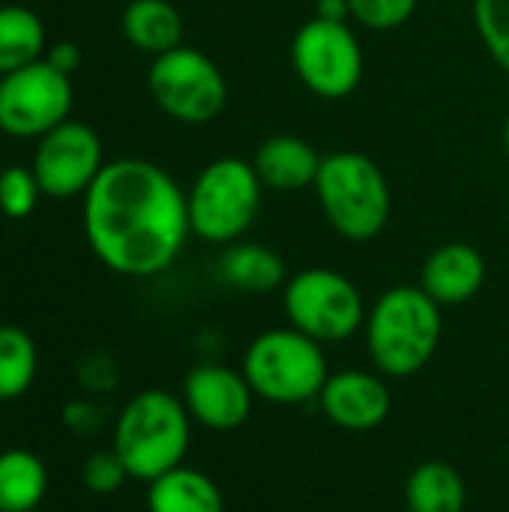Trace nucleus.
<instances>
[{
    "label": "nucleus",
    "instance_id": "obj_1",
    "mask_svg": "<svg viewBox=\"0 0 509 512\" xmlns=\"http://www.w3.org/2000/svg\"><path fill=\"white\" fill-rule=\"evenodd\" d=\"M84 237L111 273L159 276L192 237L186 192L150 159H111L84 195Z\"/></svg>",
    "mask_w": 509,
    "mask_h": 512
},
{
    "label": "nucleus",
    "instance_id": "obj_2",
    "mask_svg": "<svg viewBox=\"0 0 509 512\" xmlns=\"http://www.w3.org/2000/svg\"><path fill=\"white\" fill-rule=\"evenodd\" d=\"M363 333L375 372L387 381L411 378L435 360L444 312L420 285H393L369 306Z\"/></svg>",
    "mask_w": 509,
    "mask_h": 512
},
{
    "label": "nucleus",
    "instance_id": "obj_3",
    "mask_svg": "<svg viewBox=\"0 0 509 512\" xmlns=\"http://www.w3.org/2000/svg\"><path fill=\"white\" fill-rule=\"evenodd\" d=\"M192 417L180 396L168 390H141L117 414L111 450L123 462L129 480L153 483L156 477L186 465L192 444Z\"/></svg>",
    "mask_w": 509,
    "mask_h": 512
},
{
    "label": "nucleus",
    "instance_id": "obj_4",
    "mask_svg": "<svg viewBox=\"0 0 509 512\" xmlns=\"http://www.w3.org/2000/svg\"><path fill=\"white\" fill-rule=\"evenodd\" d=\"M312 189L330 228L351 243L375 240L390 222L393 195L387 174L366 153H327Z\"/></svg>",
    "mask_w": 509,
    "mask_h": 512
},
{
    "label": "nucleus",
    "instance_id": "obj_5",
    "mask_svg": "<svg viewBox=\"0 0 509 512\" xmlns=\"http://www.w3.org/2000/svg\"><path fill=\"white\" fill-rule=\"evenodd\" d=\"M240 369L255 399L279 408L318 402L330 378L324 345L291 324L258 333L249 342Z\"/></svg>",
    "mask_w": 509,
    "mask_h": 512
},
{
    "label": "nucleus",
    "instance_id": "obj_6",
    "mask_svg": "<svg viewBox=\"0 0 509 512\" xmlns=\"http://www.w3.org/2000/svg\"><path fill=\"white\" fill-rule=\"evenodd\" d=\"M264 186L252 159L219 156L207 162L186 189L189 228L198 240L213 246L237 243L258 219Z\"/></svg>",
    "mask_w": 509,
    "mask_h": 512
},
{
    "label": "nucleus",
    "instance_id": "obj_7",
    "mask_svg": "<svg viewBox=\"0 0 509 512\" xmlns=\"http://www.w3.org/2000/svg\"><path fill=\"white\" fill-rule=\"evenodd\" d=\"M282 309L294 330L321 345L348 342L366 324V300L360 288L333 267H306L288 276Z\"/></svg>",
    "mask_w": 509,
    "mask_h": 512
},
{
    "label": "nucleus",
    "instance_id": "obj_8",
    "mask_svg": "<svg viewBox=\"0 0 509 512\" xmlns=\"http://www.w3.org/2000/svg\"><path fill=\"white\" fill-rule=\"evenodd\" d=\"M147 90L165 117L186 126H204L228 105L225 72L210 54L192 45H177L153 57L147 69Z\"/></svg>",
    "mask_w": 509,
    "mask_h": 512
},
{
    "label": "nucleus",
    "instance_id": "obj_9",
    "mask_svg": "<svg viewBox=\"0 0 509 512\" xmlns=\"http://www.w3.org/2000/svg\"><path fill=\"white\" fill-rule=\"evenodd\" d=\"M291 66L303 87L321 99H345L363 81V48L348 21L309 18L291 39Z\"/></svg>",
    "mask_w": 509,
    "mask_h": 512
},
{
    "label": "nucleus",
    "instance_id": "obj_10",
    "mask_svg": "<svg viewBox=\"0 0 509 512\" xmlns=\"http://www.w3.org/2000/svg\"><path fill=\"white\" fill-rule=\"evenodd\" d=\"M75 102L72 78L45 57L0 75V132L12 138H42L69 120Z\"/></svg>",
    "mask_w": 509,
    "mask_h": 512
},
{
    "label": "nucleus",
    "instance_id": "obj_11",
    "mask_svg": "<svg viewBox=\"0 0 509 512\" xmlns=\"http://www.w3.org/2000/svg\"><path fill=\"white\" fill-rule=\"evenodd\" d=\"M30 168L45 198H84L99 171L105 168L102 138L96 135L93 126L69 117L42 138H36Z\"/></svg>",
    "mask_w": 509,
    "mask_h": 512
},
{
    "label": "nucleus",
    "instance_id": "obj_12",
    "mask_svg": "<svg viewBox=\"0 0 509 512\" xmlns=\"http://www.w3.org/2000/svg\"><path fill=\"white\" fill-rule=\"evenodd\" d=\"M195 426L210 432H234L240 429L255 405V393L243 375V369H231L222 363H201L189 369L180 393Z\"/></svg>",
    "mask_w": 509,
    "mask_h": 512
},
{
    "label": "nucleus",
    "instance_id": "obj_13",
    "mask_svg": "<svg viewBox=\"0 0 509 512\" xmlns=\"http://www.w3.org/2000/svg\"><path fill=\"white\" fill-rule=\"evenodd\" d=\"M318 408L336 429L360 435L375 432L387 423L393 411V396L381 372L342 369L330 372L318 396Z\"/></svg>",
    "mask_w": 509,
    "mask_h": 512
},
{
    "label": "nucleus",
    "instance_id": "obj_14",
    "mask_svg": "<svg viewBox=\"0 0 509 512\" xmlns=\"http://www.w3.org/2000/svg\"><path fill=\"white\" fill-rule=\"evenodd\" d=\"M486 285V258L477 246L453 240L429 252L420 270V288L444 309L474 300Z\"/></svg>",
    "mask_w": 509,
    "mask_h": 512
},
{
    "label": "nucleus",
    "instance_id": "obj_15",
    "mask_svg": "<svg viewBox=\"0 0 509 512\" xmlns=\"http://www.w3.org/2000/svg\"><path fill=\"white\" fill-rule=\"evenodd\" d=\"M321 153L300 135H270L258 144L252 165L264 189L300 192L315 186Z\"/></svg>",
    "mask_w": 509,
    "mask_h": 512
},
{
    "label": "nucleus",
    "instance_id": "obj_16",
    "mask_svg": "<svg viewBox=\"0 0 509 512\" xmlns=\"http://www.w3.org/2000/svg\"><path fill=\"white\" fill-rule=\"evenodd\" d=\"M219 279L243 294H270L285 288L288 267L282 255L255 240L228 243L219 258Z\"/></svg>",
    "mask_w": 509,
    "mask_h": 512
},
{
    "label": "nucleus",
    "instance_id": "obj_17",
    "mask_svg": "<svg viewBox=\"0 0 509 512\" xmlns=\"http://www.w3.org/2000/svg\"><path fill=\"white\" fill-rule=\"evenodd\" d=\"M144 504L147 512H225V495L210 474L180 465L147 483Z\"/></svg>",
    "mask_w": 509,
    "mask_h": 512
},
{
    "label": "nucleus",
    "instance_id": "obj_18",
    "mask_svg": "<svg viewBox=\"0 0 509 512\" xmlns=\"http://www.w3.org/2000/svg\"><path fill=\"white\" fill-rule=\"evenodd\" d=\"M126 42L150 57L183 45V15L171 0H129L120 15Z\"/></svg>",
    "mask_w": 509,
    "mask_h": 512
},
{
    "label": "nucleus",
    "instance_id": "obj_19",
    "mask_svg": "<svg viewBox=\"0 0 509 512\" xmlns=\"http://www.w3.org/2000/svg\"><path fill=\"white\" fill-rule=\"evenodd\" d=\"M405 507L408 512H465L468 486L444 459L420 462L405 480Z\"/></svg>",
    "mask_w": 509,
    "mask_h": 512
},
{
    "label": "nucleus",
    "instance_id": "obj_20",
    "mask_svg": "<svg viewBox=\"0 0 509 512\" xmlns=\"http://www.w3.org/2000/svg\"><path fill=\"white\" fill-rule=\"evenodd\" d=\"M48 495L45 462L24 450L9 447L0 453V512H36Z\"/></svg>",
    "mask_w": 509,
    "mask_h": 512
},
{
    "label": "nucleus",
    "instance_id": "obj_21",
    "mask_svg": "<svg viewBox=\"0 0 509 512\" xmlns=\"http://www.w3.org/2000/svg\"><path fill=\"white\" fill-rule=\"evenodd\" d=\"M48 51L42 18L18 3L0 6V75L42 60Z\"/></svg>",
    "mask_w": 509,
    "mask_h": 512
},
{
    "label": "nucleus",
    "instance_id": "obj_22",
    "mask_svg": "<svg viewBox=\"0 0 509 512\" xmlns=\"http://www.w3.org/2000/svg\"><path fill=\"white\" fill-rule=\"evenodd\" d=\"M39 375V348L15 324H0V402L21 399Z\"/></svg>",
    "mask_w": 509,
    "mask_h": 512
},
{
    "label": "nucleus",
    "instance_id": "obj_23",
    "mask_svg": "<svg viewBox=\"0 0 509 512\" xmlns=\"http://www.w3.org/2000/svg\"><path fill=\"white\" fill-rule=\"evenodd\" d=\"M474 27L492 60L509 72V0H474Z\"/></svg>",
    "mask_w": 509,
    "mask_h": 512
},
{
    "label": "nucleus",
    "instance_id": "obj_24",
    "mask_svg": "<svg viewBox=\"0 0 509 512\" xmlns=\"http://www.w3.org/2000/svg\"><path fill=\"white\" fill-rule=\"evenodd\" d=\"M39 180L33 168L9 165L0 171V213L6 219H27L39 204Z\"/></svg>",
    "mask_w": 509,
    "mask_h": 512
},
{
    "label": "nucleus",
    "instance_id": "obj_25",
    "mask_svg": "<svg viewBox=\"0 0 509 512\" xmlns=\"http://www.w3.org/2000/svg\"><path fill=\"white\" fill-rule=\"evenodd\" d=\"M417 6L420 0H348L351 21L366 30H396L414 18Z\"/></svg>",
    "mask_w": 509,
    "mask_h": 512
},
{
    "label": "nucleus",
    "instance_id": "obj_26",
    "mask_svg": "<svg viewBox=\"0 0 509 512\" xmlns=\"http://www.w3.org/2000/svg\"><path fill=\"white\" fill-rule=\"evenodd\" d=\"M129 480L123 462L117 459L114 450H99V453H90L81 465V483L93 492V495H114L123 489V483Z\"/></svg>",
    "mask_w": 509,
    "mask_h": 512
},
{
    "label": "nucleus",
    "instance_id": "obj_27",
    "mask_svg": "<svg viewBox=\"0 0 509 512\" xmlns=\"http://www.w3.org/2000/svg\"><path fill=\"white\" fill-rule=\"evenodd\" d=\"M45 60H48L54 69H60L63 75H69V78H72V72L81 66L84 54H81V48H78L75 42H54V45H48Z\"/></svg>",
    "mask_w": 509,
    "mask_h": 512
},
{
    "label": "nucleus",
    "instance_id": "obj_28",
    "mask_svg": "<svg viewBox=\"0 0 509 512\" xmlns=\"http://www.w3.org/2000/svg\"><path fill=\"white\" fill-rule=\"evenodd\" d=\"M315 18H324V21H351L348 0H318Z\"/></svg>",
    "mask_w": 509,
    "mask_h": 512
},
{
    "label": "nucleus",
    "instance_id": "obj_29",
    "mask_svg": "<svg viewBox=\"0 0 509 512\" xmlns=\"http://www.w3.org/2000/svg\"><path fill=\"white\" fill-rule=\"evenodd\" d=\"M504 150L509 153V120H507V126H504Z\"/></svg>",
    "mask_w": 509,
    "mask_h": 512
}]
</instances>
